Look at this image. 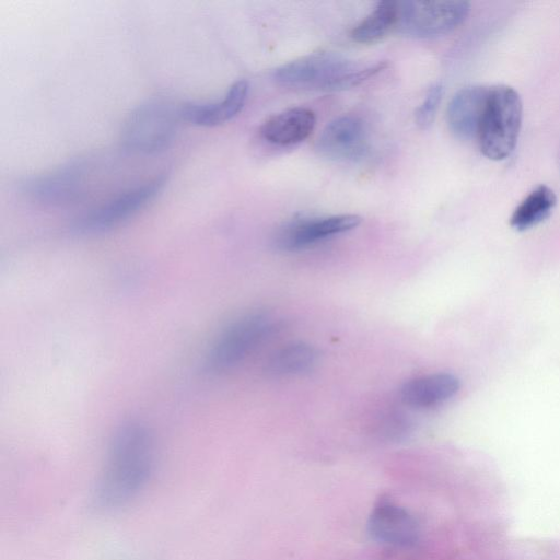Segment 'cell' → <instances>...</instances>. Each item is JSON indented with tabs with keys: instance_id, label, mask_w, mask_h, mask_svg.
<instances>
[{
	"instance_id": "obj_7",
	"label": "cell",
	"mask_w": 560,
	"mask_h": 560,
	"mask_svg": "<svg viewBox=\"0 0 560 560\" xmlns=\"http://www.w3.org/2000/svg\"><path fill=\"white\" fill-rule=\"evenodd\" d=\"M165 180V176H158L113 197L77 219L72 224L73 232L98 234L120 225L155 198Z\"/></svg>"
},
{
	"instance_id": "obj_15",
	"label": "cell",
	"mask_w": 560,
	"mask_h": 560,
	"mask_svg": "<svg viewBox=\"0 0 560 560\" xmlns=\"http://www.w3.org/2000/svg\"><path fill=\"white\" fill-rule=\"evenodd\" d=\"M459 389V381L450 373H434L407 382L400 392L402 401L413 408L425 409L451 399Z\"/></svg>"
},
{
	"instance_id": "obj_16",
	"label": "cell",
	"mask_w": 560,
	"mask_h": 560,
	"mask_svg": "<svg viewBox=\"0 0 560 560\" xmlns=\"http://www.w3.org/2000/svg\"><path fill=\"white\" fill-rule=\"evenodd\" d=\"M557 202L551 188L545 185L537 186L515 208L510 224L517 231H526L547 219Z\"/></svg>"
},
{
	"instance_id": "obj_5",
	"label": "cell",
	"mask_w": 560,
	"mask_h": 560,
	"mask_svg": "<svg viewBox=\"0 0 560 560\" xmlns=\"http://www.w3.org/2000/svg\"><path fill=\"white\" fill-rule=\"evenodd\" d=\"M179 108L165 101H151L140 105L127 118L122 128L124 145L138 153H155L172 141Z\"/></svg>"
},
{
	"instance_id": "obj_10",
	"label": "cell",
	"mask_w": 560,
	"mask_h": 560,
	"mask_svg": "<svg viewBox=\"0 0 560 560\" xmlns=\"http://www.w3.org/2000/svg\"><path fill=\"white\" fill-rule=\"evenodd\" d=\"M368 529L375 540L395 547L412 546L419 537L416 518L405 508L384 498L374 504Z\"/></svg>"
},
{
	"instance_id": "obj_2",
	"label": "cell",
	"mask_w": 560,
	"mask_h": 560,
	"mask_svg": "<svg viewBox=\"0 0 560 560\" xmlns=\"http://www.w3.org/2000/svg\"><path fill=\"white\" fill-rule=\"evenodd\" d=\"M386 67L384 61L363 65L335 52H315L288 63L272 72L280 85L313 91H339L355 86Z\"/></svg>"
},
{
	"instance_id": "obj_3",
	"label": "cell",
	"mask_w": 560,
	"mask_h": 560,
	"mask_svg": "<svg viewBox=\"0 0 560 560\" xmlns=\"http://www.w3.org/2000/svg\"><path fill=\"white\" fill-rule=\"evenodd\" d=\"M522 101L508 85L489 89L487 104L478 132L482 153L490 160L508 158L514 150L522 124Z\"/></svg>"
},
{
	"instance_id": "obj_4",
	"label": "cell",
	"mask_w": 560,
	"mask_h": 560,
	"mask_svg": "<svg viewBox=\"0 0 560 560\" xmlns=\"http://www.w3.org/2000/svg\"><path fill=\"white\" fill-rule=\"evenodd\" d=\"M271 318L264 312L244 314L226 327L209 347L203 371L210 375L222 374L241 363L269 334Z\"/></svg>"
},
{
	"instance_id": "obj_14",
	"label": "cell",
	"mask_w": 560,
	"mask_h": 560,
	"mask_svg": "<svg viewBox=\"0 0 560 560\" xmlns=\"http://www.w3.org/2000/svg\"><path fill=\"white\" fill-rule=\"evenodd\" d=\"M316 124L313 110L294 107L270 116L260 127L261 137L276 145H293L304 141Z\"/></svg>"
},
{
	"instance_id": "obj_1",
	"label": "cell",
	"mask_w": 560,
	"mask_h": 560,
	"mask_svg": "<svg viewBox=\"0 0 560 560\" xmlns=\"http://www.w3.org/2000/svg\"><path fill=\"white\" fill-rule=\"evenodd\" d=\"M155 463V442L150 428L139 420L122 422L113 433L94 500L102 509L119 508L133 499L149 481Z\"/></svg>"
},
{
	"instance_id": "obj_9",
	"label": "cell",
	"mask_w": 560,
	"mask_h": 560,
	"mask_svg": "<svg viewBox=\"0 0 560 560\" xmlns=\"http://www.w3.org/2000/svg\"><path fill=\"white\" fill-rule=\"evenodd\" d=\"M317 152L335 161H354L368 151L366 129L361 118L342 115L329 121L316 141Z\"/></svg>"
},
{
	"instance_id": "obj_6",
	"label": "cell",
	"mask_w": 560,
	"mask_h": 560,
	"mask_svg": "<svg viewBox=\"0 0 560 560\" xmlns=\"http://www.w3.org/2000/svg\"><path fill=\"white\" fill-rule=\"evenodd\" d=\"M469 9L466 1H401L398 2L396 27L416 38L442 36L460 25Z\"/></svg>"
},
{
	"instance_id": "obj_18",
	"label": "cell",
	"mask_w": 560,
	"mask_h": 560,
	"mask_svg": "<svg viewBox=\"0 0 560 560\" xmlns=\"http://www.w3.org/2000/svg\"><path fill=\"white\" fill-rule=\"evenodd\" d=\"M317 351L305 343H293L277 351L268 362V372L276 376L300 374L312 369Z\"/></svg>"
},
{
	"instance_id": "obj_19",
	"label": "cell",
	"mask_w": 560,
	"mask_h": 560,
	"mask_svg": "<svg viewBox=\"0 0 560 560\" xmlns=\"http://www.w3.org/2000/svg\"><path fill=\"white\" fill-rule=\"evenodd\" d=\"M442 96L443 86L440 83L433 84L428 90L424 100L416 110V122L421 129H427L432 125Z\"/></svg>"
},
{
	"instance_id": "obj_17",
	"label": "cell",
	"mask_w": 560,
	"mask_h": 560,
	"mask_svg": "<svg viewBox=\"0 0 560 560\" xmlns=\"http://www.w3.org/2000/svg\"><path fill=\"white\" fill-rule=\"evenodd\" d=\"M397 1H381L373 11L351 31V38L361 44H371L384 37L397 23Z\"/></svg>"
},
{
	"instance_id": "obj_8",
	"label": "cell",
	"mask_w": 560,
	"mask_h": 560,
	"mask_svg": "<svg viewBox=\"0 0 560 560\" xmlns=\"http://www.w3.org/2000/svg\"><path fill=\"white\" fill-rule=\"evenodd\" d=\"M360 222L357 214L296 219L278 231L275 243L280 249L296 250L353 230Z\"/></svg>"
},
{
	"instance_id": "obj_13",
	"label": "cell",
	"mask_w": 560,
	"mask_h": 560,
	"mask_svg": "<svg viewBox=\"0 0 560 560\" xmlns=\"http://www.w3.org/2000/svg\"><path fill=\"white\" fill-rule=\"evenodd\" d=\"M248 94V82L238 80L225 96L215 103H186L179 107L182 119L197 126L212 127L234 118L244 107Z\"/></svg>"
},
{
	"instance_id": "obj_12",
	"label": "cell",
	"mask_w": 560,
	"mask_h": 560,
	"mask_svg": "<svg viewBox=\"0 0 560 560\" xmlns=\"http://www.w3.org/2000/svg\"><path fill=\"white\" fill-rule=\"evenodd\" d=\"M489 89L480 85L459 90L450 101L446 120L450 130L460 139L477 137L485 113Z\"/></svg>"
},
{
	"instance_id": "obj_11",
	"label": "cell",
	"mask_w": 560,
	"mask_h": 560,
	"mask_svg": "<svg viewBox=\"0 0 560 560\" xmlns=\"http://www.w3.org/2000/svg\"><path fill=\"white\" fill-rule=\"evenodd\" d=\"M82 168L78 164L63 166L23 184V191L34 200L63 205L75 200L83 188Z\"/></svg>"
}]
</instances>
